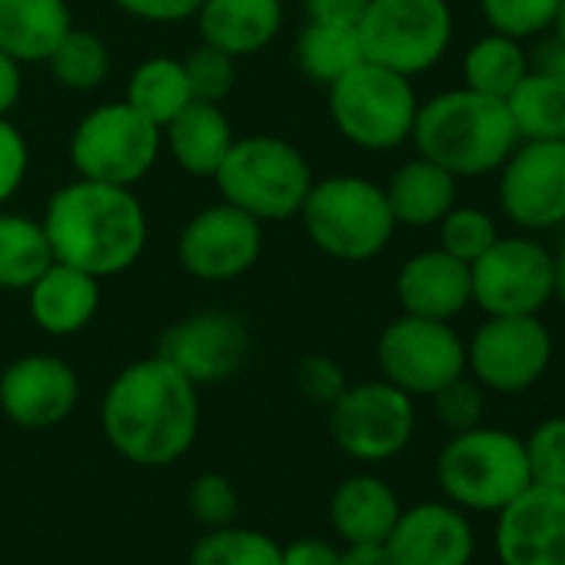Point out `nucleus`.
<instances>
[{"instance_id":"3","label":"nucleus","mask_w":565,"mask_h":565,"mask_svg":"<svg viewBox=\"0 0 565 565\" xmlns=\"http://www.w3.org/2000/svg\"><path fill=\"white\" fill-rule=\"evenodd\" d=\"M409 140L419 157L439 163L456 180L495 173L519 143L505 100L469 87L443 90L419 104Z\"/></svg>"},{"instance_id":"36","label":"nucleus","mask_w":565,"mask_h":565,"mask_svg":"<svg viewBox=\"0 0 565 565\" xmlns=\"http://www.w3.org/2000/svg\"><path fill=\"white\" fill-rule=\"evenodd\" d=\"M535 486L565 489V416H548L522 439Z\"/></svg>"},{"instance_id":"46","label":"nucleus","mask_w":565,"mask_h":565,"mask_svg":"<svg viewBox=\"0 0 565 565\" xmlns=\"http://www.w3.org/2000/svg\"><path fill=\"white\" fill-rule=\"evenodd\" d=\"M24 94V77H21V64L14 57H8L0 51V117H8L18 100Z\"/></svg>"},{"instance_id":"21","label":"nucleus","mask_w":565,"mask_h":565,"mask_svg":"<svg viewBox=\"0 0 565 565\" xmlns=\"http://www.w3.org/2000/svg\"><path fill=\"white\" fill-rule=\"evenodd\" d=\"M28 294V313L47 337H74L87 330L100 310V279L54 259Z\"/></svg>"},{"instance_id":"25","label":"nucleus","mask_w":565,"mask_h":565,"mask_svg":"<svg viewBox=\"0 0 565 565\" xmlns=\"http://www.w3.org/2000/svg\"><path fill=\"white\" fill-rule=\"evenodd\" d=\"M399 512L396 489L373 472L343 479L330 499V519L343 542H386Z\"/></svg>"},{"instance_id":"9","label":"nucleus","mask_w":565,"mask_h":565,"mask_svg":"<svg viewBox=\"0 0 565 565\" xmlns=\"http://www.w3.org/2000/svg\"><path fill=\"white\" fill-rule=\"evenodd\" d=\"M356 31L366 61L419 77L446 57L452 11L446 0H370Z\"/></svg>"},{"instance_id":"20","label":"nucleus","mask_w":565,"mask_h":565,"mask_svg":"<svg viewBox=\"0 0 565 565\" xmlns=\"http://www.w3.org/2000/svg\"><path fill=\"white\" fill-rule=\"evenodd\" d=\"M396 300L409 317L456 320L472 303L469 263L456 259L443 246L409 256L396 273Z\"/></svg>"},{"instance_id":"12","label":"nucleus","mask_w":565,"mask_h":565,"mask_svg":"<svg viewBox=\"0 0 565 565\" xmlns=\"http://www.w3.org/2000/svg\"><path fill=\"white\" fill-rule=\"evenodd\" d=\"M472 303L486 317H529L552 303V253L529 236H499L476 263Z\"/></svg>"},{"instance_id":"47","label":"nucleus","mask_w":565,"mask_h":565,"mask_svg":"<svg viewBox=\"0 0 565 565\" xmlns=\"http://www.w3.org/2000/svg\"><path fill=\"white\" fill-rule=\"evenodd\" d=\"M340 565H393L386 542H347L340 548Z\"/></svg>"},{"instance_id":"48","label":"nucleus","mask_w":565,"mask_h":565,"mask_svg":"<svg viewBox=\"0 0 565 565\" xmlns=\"http://www.w3.org/2000/svg\"><path fill=\"white\" fill-rule=\"evenodd\" d=\"M552 300L565 307V243L558 253H552Z\"/></svg>"},{"instance_id":"10","label":"nucleus","mask_w":565,"mask_h":565,"mask_svg":"<svg viewBox=\"0 0 565 565\" xmlns=\"http://www.w3.org/2000/svg\"><path fill=\"white\" fill-rule=\"evenodd\" d=\"M337 449L356 462H386L416 436V403L386 380L347 386L327 409Z\"/></svg>"},{"instance_id":"29","label":"nucleus","mask_w":565,"mask_h":565,"mask_svg":"<svg viewBox=\"0 0 565 565\" xmlns=\"http://www.w3.org/2000/svg\"><path fill=\"white\" fill-rule=\"evenodd\" d=\"M54 263L41 220L0 210V290H28Z\"/></svg>"},{"instance_id":"4","label":"nucleus","mask_w":565,"mask_h":565,"mask_svg":"<svg viewBox=\"0 0 565 565\" xmlns=\"http://www.w3.org/2000/svg\"><path fill=\"white\" fill-rule=\"evenodd\" d=\"M213 180L220 200L239 206L266 226L294 220L317 177L303 150H297L290 140L249 134L233 140Z\"/></svg>"},{"instance_id":"37","label":"nucleus","mask_w":565,"mask_h":565,"mask_svg":"<svg viewBox=\"0 0 565 565\" xmlns=\"http://www.w3.org/2000/svg\"><path fill=\"white\" fill-rule=\"evenodd\" d=\"M180 61H183V71H186L193 100L223 104L233 94V87H236V57H230L220 47H210V44L200 41Z\"/></svg>"},{"instance_id":"45","label":"nucleus","mask_w":565,"mask_h":565,"mask_svg":"<svg viewBox=\"0 0 565 565\" xmlns=\"http://www.w3.org/2000/svg\"><path fill=\"white\" fill-rule=\"evenodd\" d=\"M529 71L555 77V81H565V38H558L552 31V38L539 41V47L529 54Z\"/></svg>"},{"instance_id":"42","label":"nucleus","mask_w":565,"mask_h":565,"mask_svg":"<svg viewBox=\"0 0 565 565\" xmlns=\"http://www.w3.org/2000/svg\"><path fill=\"white\" fill-rule=\"evenodd\" d=\"M110 4L143 24H183L196 18L203 0H110Z\"/></svg>"},{"instance_id":"16","label":"nucleus","mask_w":565,"mask_h":565,"mask_svg":"<svg viewBox=\"0 0 565 565\" xmlns=\"http://www.w3.org/2000/svg\"><path fill=\"white\" fill-rule=\"evenodd\" d=\"M499 206L522 230L565 223V140H519L499 167Z\"/></svg>"},{"instance_id":"15","label":"nucleus","mask_w":565,"mask_h":565,"mask_svg":"<svg viewBox=\"0 0 565 565\" xmlns=\"http://www.w3.org/2000/svg\"><path fill=\"white\" fill-rule=\"evenodd\" d=\"M157 356L177 366L193 386L226 383L249 360V330L230 310H200L160 333Z\"/></svg>"},{"instance_id":"26","label":"nucleus","mask_w":565,"mask_h":565,"mask_svg":"<svg viewBox=\"0 0 565 565\" xmlns=\"http://www.w3.org/2000/svg\"><path fill=\"white\" fill-rule=\"evenodd\" d=\"M383 190L396 226H436L456 206V177L419 153L396 167Z\"/></svg>"},{"instance_id":"30","label":"nucleus","mask_w":565,"mask_h":565,"mask_svg":"<svg viewBox=\"0 0 565 565\" xmlns=\"http://www.w3.org/2000/svg\"><path fill=\"white\" fill-rule=\"evenodd\" d=\"M505 107L519 140H565V81L529 71Z\"/></svg>"},{"instance_id":"5","label":"nucleus","mask_w":565,"mask_h":565,"mask_svg":"<svg viewBox=\"0 0 565 565\" xmlns=\"http://www.w3.org/2000/svg\"><path fill=\"white\" fill-rule=\"evenodd\" d=\"M297 216L303 220L310 243L340 263H366L380 256L396 233L386 190L356 173L313 180Z\"/></svg>"},{"instance_id":"38","label":"nucleus","mask_w":565,"mask_h":565,"mask_svg":"<svg viewBox=\"0 0 565 565\" xmlns=\"http://www.w3.org/2000/svg\"><path fill=\"white\" fill-rule=\"evenodd\" d=\"M186 505L190 515L203 525V529H220V525H233L236 512H239V495L233 489V482L220 472H203L190 482L186 492Z\"/></svg>"},{"instance_id":"31","label":"nucleus","mask_w":565,"mask_h":565,"mask_svg":"<svg viewBox=\"0 0 565 565\" xmlns=\"http://www.w3.org/2000/svg\"><path fill=\"white\" fill-rule=\"evenodd\" d=\"M525 74H529V51L522 47V41L499 31L479 38L462 57V81H466L462 87L479 90L486 97L505 100Z\"/></svg>"},{"instance_id":"40","label":"nucleus","mask_w":565,"mask_h":565,"mask_svg":"<svg viewBox=\"0 0 565 565\" xmlns=\"http://www.w3.org/2000/svg\"><path fill=\"white\" fill-rule=\"evenodd\" d=\"M294 383H297L303 399H310L313 406H323V409H330L343 396V390L350 386L343 366L333 356H323V353L303 356L294 366Z\"/></svg>"},{"instance_id":"19","label":"nucleus","mask_w":565,"mask_h":565,"mask_svg":"<svg viewBox=\"0 0 565 565\" xmlns=\"http://www.w3.org/2000/svg\"><path fill=\"white\" fill-rule=\"evenodd\" d=\"M393 565H469L476 532L469 515L452 502H419L403 509L386 535Z\"/></svg>"},{"instance_id":"13","label":"nucleus","mask_w":565,"mask_h":565,"mask_svg":"<svg viewBox=\"0 0 565 565\" xmlns=\"http://www.w3.org/2000/svg\"><path fill=\"white\" fill-rule=\"evenodd\" d=\"M552 363V333L529 317H486V323L466 343V373L482 390L512 396L532 390Z\"/></svg>"},{"instance_id":"7","label":"nucleus","mask_w":565,"mask_h":565,"mask_svg":"<svg viewBox=\"0 0 565 565\" xmlns=\"http://www.w3.org/2000/svg\"><path fill=\"white\" fill-rule=\"evenodd\" d=\"M327 104L337 134L366 153L403 147L413 137L419 110L413 77H403L373 61L356 64L337 84H330Z\"/></svg>"},{"instance_id":"23","label":"nucleus","mask_w":565,"mask_h":565,"mask_svg":"<svg viewBox=\"0 0 565 565\" xmlns=\"http://www.w3.org/2000/svg\"><path fill=\"white\" fill-rule=\"evenodd\" d=\"M160 134L170 160L183 173L210 177V180L236 140L230 117L220 110V104H206V100H190Z\"/></svg>"},{"instance_id":"33","label":"nucleus","mask_w":565,"mask_h":565,"mask_svg":"<svg viewBox=\"0 0 565 565\" xmlns=\"http://www.w3.org/2000/svg\"><path fill=\"white\" fill-rule=\"evenodd\" d=\"M282 545L259 529L220 525L206 529L190 548V565H279Z\"/></svg>"},{"instance_id":"43","label":"nucleus","mask_w":565,"mask_h":565,"mask_svg":"<svg viewBox=\"0 0 565 565\" xmlns=\"http://www.w3.org/2000/svg\"><path fill=\"white\" fill-rule=\"evenodd\" d=\"M279 565H340V548L327 539H297L282 545Z\"/></svg>"},{"instance_id":"27","label":"nucleus","mask_w":565,"mask_h":565,"mask_svg":"<svg viewBox=\"0 0 565 565\" xmlns=\"http://www.w3.org/2000/svg\"><path fill=\"white\" fill-rule=\"evenodd\" d=\"M294 57L300 74L317 87L337 84L347 71L366 61L356 24H323V21L303 24Z\"/></svg>"},{"instance_id":"49","label":"nucleus","mask_w":565,"mask_h":565,"mask_svg":"<svg viewBox=\"0 0 565 565\" xmlns=\"http://www.w3.org/2000/svg\"><path fill=\"white\" fill-rule=\"evenodd\" d=\"M552 31H555L558 38H565V0H558V14H555V24H552Z\"/></svg>"},{"instance_id":"39","label":"nucleus","mask_w":565,"mask_h":565,"mask_svg":"<svg viewBox=\"0 0 565 565\" xmlns=\"http://www.w3.org/2000/svg\"><path fill=\"white\" fill-rule=\"evenodd\" d=\"M436 419L449 429V433H462L482 423L486 413V399H482V386L469 376H459L452 383H446L439 393L429 396Z\"/></svg>"},{"instance_id":"35","label":"nucleus","mask_w":565,"mask_h":565,"mask_svg":"<svg viewBox=\"0 0 565 565\" xmlns=\"http://www.w3.org/2000/svg\"><path fill=\"white\" fill-rule=\"evenodd\" d=\"M479 8L492 31L509 34L515 41H529L552 31L558 0H479Z\"/></svg>"},{"instance_id":"22","label":"nucleus","mask_w":565,"mask_h":565,"mask_svg":"<svg viewBox=\"0 0 565 565\" xmlns=\"http://www.w3.org/2000/svg\"><path fill=\"white\" fill-rule=\"evenodd\" d=\"M200 41L230 57L266 51L282 31V0H203L196 11Z\"/></svg>"},{"instance_id":"14","label":"nucleus","mask_w":565,"mask_h":565,"mask_svg":"<svg viewBox=\"0 0 565 565\" xmlns=\"http://www.w3.org/2000/svg\"><path fill=\"white\" fill-rule=\"evenodd\" d=\"M263 253V223L220 200L193 213L177 236V263L200 282H233Z\"/></svg>"},{"instance_id":"41","label":"nucleus","mask_w":565,"mask_h":565,"mask_svg":"<svg viewBox=\"0 0 565 565\" xmlns=\"http://www.w3.org/2000/svg\"><path fill=\"white\" fill-rule=\"evenodd\" d=\"M28 170H31L28 137L21 134L18 124L0 117V210L18 196V190L28 180Z\"/></svg>"},{"instance_id":"1","label":"nucleus","mask_w":565,"mask_h":565,"mask_svg":"<svg viewBox=\"0 0 565 565\" xmlns=\"http://www.w3.org/2000/svg\"><path fill=\"white\" fill-rule=\"evenodd\" d=\"M100 429L114 452L134 466H170L200 433L196 386L167 360L143 356L124 366L104 393Z\"/></svg>"},{"instance_id":"28","label":"nucleus","mask_w":565,"mask_h":565,"mask_svg":"<svg viewBox=\"0 0 565 565\" xmlns=\"http://www.w3.org/2000/svg\"><path fill=\"white\" fill-rule=\"evenodd\" d=\"M124 100L137 114H143L147 120H153L163 130L193 100L183 61L180 57H163V54H153V57L140 61L134 67L130 81H127Z\"/></svg>"},{"instance_id":"44","label":"nucleus","mask_w":565,"mask_h":565,"mask_svg":"<svg viewBox=\"0 0 565 565\" xmlns=\"http://www.w3.org/2000/svg\"><path fill=\"white\" fill-rule=\"evenodd\" d=\"M370 0H303L307 21L323 24H360Z\"/></svg>"},{"instance_id":"8","label":"nucleus","mask_w":565,"mask_h":565,"mask_svg":"<svg viewBox=\"0 0 565 565\" xmlns=\"http://www.w3.org/2000/svg\"><path fill=\"white\" fill-rule=\"evenodd\" d=\"M160 153V127L137 114L127 100H110L84 114L67 143L77 177L114 186H137L157 167Z\"/></svg>"},{"instance_id":"34","label":"nucleus","mask_w":565,"mask_h":565,"mask_svg":"<svg viewBox=\"0 0 565 565\" xmlns=\"http://www.w3.org/2000/svg\"><path fill=\"white\" fill-rule=\"evenodd\" d=\"M439 246L462 263H476L495 239V220L479 206H452L439 223Z\"/></svg>"},{"instance_id":"2","label":"nucleus","mask_w":565,"mask_h":565,"mask_svg":"<svg viewBox=\"0 0 565 565\" xmlns=\"http://www.w3.org/2000/svg\"><path fill=\"white\" fill-rule=\"evenodd\" d=\"M41 223L54 259L97 279L134 269L150 239V220L134 186L84 177L54 190Z\"/></svg>"},{"instance_id":"11","label":"nucleus","mask_w":565,"mask_h":565,"mask_svg":"<svg viewBox=\"0 0 565 565\" xmlns=\"http://www.w3.org/2000/svg\"><path fill=\"white\" fill-rule=\"evenodd\" d=\"M376 363L386 383L416 396H433L466 376V343L446 320L399 313L376 340Z\"/></svg>"},{"instance_id":"18","label":"nucleus","mask_w":565,"mask_h":565,"mask_svg":"<svg viewBox=\"0 0 565 565\" xmlns=\"http://www.w3.org/2000/svg\"><path fill=\"white\" fill-rule=\"evenodd\" d=\"M502 565H565V489L529 482L495 512Z\"/></svg>"},{"instance_id":"32","label":"nucleus","mask_w":565,"mask_h":565,"mask_svg":"<svg viewBox=\"0 0 565 565\" xmlns=\"http://www.w3.org/2000/svg\"><path fill=\"white\" fill-rule=\"evenodd\" d=\"M51 77L71 94H90L110 77V47L94 31L71 28L57 51L47 57Z\"/></svg>"},{"instance_id":"24","label":"nucleus","mask_w":565,"mask_h":565,"mask_svg":"<svg viewBox=\"0 0 565 565\" xmlns=\"http://www.w3.org/2000/svg\"><path fill=\"white\" fill-rule=\"evenodd\" d=\"M74 28L67 0H0V51L24 64H47Z\"/></svg>"},{"instance_id":"6","label":"nucleus","mask_w":565,"mask_h":565,"mask_svg":"<svg viewBox=\"0 0 565 565\" xmlns=\"http://www.w3.org/2000/svg\"><path fill=\"white\" fill-rule=\"evenodd\" d=\"M436 482L462 512H499L532 482L522 436L482 423L452 433L439 449Z\"/></svg>"},{"instance_id":"17","label":"nucleus","mask_w":565,"mask_h":565,"mask_svg":"<svg viewBox=\"0 0 565 565\" xmlns=\"http://www.w3.org/2000/svg\"><path fill=\"white\" fill-rule=\"evenodd\" d=\"M81 399L77 370L51 353H31L0 373V413L21 429H51L64 423Z\"/></svg>"}]
</instances>
